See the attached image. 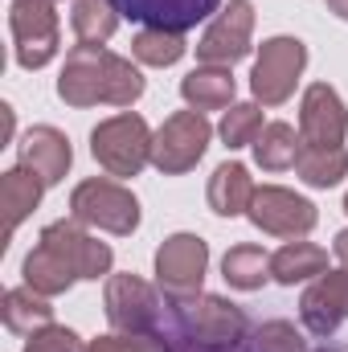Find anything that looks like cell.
<instances>
[{"label":"cell","mask_w":348,"mask_h":352,"mask_svg":"<svg viewBox=\"0 0 348 352\" xmlns=\"http://www.w3.org/2000/svg\"><path fill=\"white\" fill-rule=\"evenodd\" d=\"M58 94L70 107H98V102L131 107L144 94V74L127 58H119V54H111L102 45L78 41L66 54L62 78H58Z\"/></svg>","instance_id":"cell-1"},{"label":"cell","mask_w":348,"mask_h":352,"mask_svg":"<svg viewBox=\"0 0 348 352\" xmlns=\"http://www.w3.org/2000/svg\"><path fill=\"white\" fill-rule=\"evenodd\" d=\"M173 307V328L176 344L188 349H238L250 336V320L238 303L221 299V295H193V299H176Z\"/></svg>","instance_id":"cell-2"},{"label":"cell","mask_w":348,"mask_h":352,"mask_svg":"<svg viewBox=\"0 0 348 352\" xmlns=\"http://www.w3.org/2000/svg\"><path fill=\"white\" fill-rule=\"evenodd\" d=\"M90 152L111 176H135L144 164H152V131L144 115H111L90 131Z\"/></svg>","instance_id":"cell-3"},{"label":"cell","mask_w":348,"mask_h":352,"mask_svg":"<svg viewBox=\"0 0 348 352\" xmlns=\"http://www.w3.org/2000/svg\"><path fill=\"white\" fill-rule=\"evenodd\" d=\"M70 213H74V221L119 234V238L140 230V201L131 188H123L115 180H83L70 192Z\"/></svg>","instance_id":"cell-4"},{"label":"cell","mask_w":348,"mask_h":352,"mask_svg":"<svg viewBox=\"0 0 348 352\" xmlns=\"http://www.w3.org/2000/svg\"><path fill=\"white\" fill-rule=\"evenodd\" d=\"M307 66V45L299 37H270L262 41L254 70H250V90L262 107H279L295 94V82Z\"/></svg>","instance_id":"cell-5"},{"label":"cell","mask_w":348,"mask_h":352,"mask_svg":"<svg viewBox=\"0 0 348 352\" xmlns=\"http://www.w3.org/2000/svg\"><path fill=\"white\" fill-rule=\"evenodd\" d=\"M8 25H12V41H17V62L25 70H41L58 58L62 29H58L54 0H12Z\"/></svg>","instance_id":"cell-6"},{"label":"cell","mask_w":348,"mask_h":352,"mask_svg":"<svg viewBox=\"0 0 348 352\" xmlns=\"http://www.w3.org/2000/svg\"><path fill=\"white\" fill-rule=\"evenodd\" d=\"M213 140V127L201 111H176L160 123V131L152 135V164L164 176H180L197 168V160L205 156Z\"/></svg>","instance_id":"cell-7"},{"label":"cell","mask_w":348,"mask_h":352,"mask_svg":"<svg viewBox=\"0 0 348 352\" xmlns=\"http://www.w3.org/2000/svg\"><path fill=\"white\" fill-rule=\"evenodd\" d=\"M205 270H209V246L197 234H173L156 250V278H160V291L168 295V303L201 295Z\"/></svg>","instance_id":"cell-8"},{"label":"cell","mask_w":348,"mask_h":352,"mask_svg":"<svg viewBox=\"0 0 348 352\" xmlns=\"http://www.w3.org/2000/svg\"><path fill=\"white\" fill-rule=\"evenodd\" d=\"M246 217L259 226L262 234H274V238H303L320 221V213H316V205L307 197H299L291 188H279V184L254 188V201H250Z\"/></svg>","instance_id":"cell-9"},{"label":"cell","mask_w":348,"mask_h":352,"mask_svg":"<svg viewBox=\"0 0 348 352\" xmlns=\"http://www.w3.org/2000/svg\"><path fill=\"white\" fill-rule=\"evenodd\" d=\"M250 33H254V4L250 0H230L197 41L201 66H234V62H242L250 54Z\"/></svg>","instance_id":"cell-10"},{"label":"cell","mask_w":348,"mask_h":352,"mask_svg":"<svg viewBox=\"0 0 348 352\" xmlns=\"http://www.w3.org/2000/svg\"><path fill=\"white\" fill-rule=\"evenodd\" d=\"M102 307L115 332H156L160 328V295L140 274H111Z\"/></svg>","instance_id":"cell-11"},{"label":"cell","mask_w":348,"mask_h":352,"mask_svg":"<svg viewBox=\"0 0 348 352\" xmlns=\"http://www.w3.org/2000/svg\"><path fill=\"white\" fill-rule=\"evenodd\" d=\"M41 242L70 266L78 278H98V274H107L111 263H115L111 246L98 242V238H90L87 230H83V221H54V226L41 230Z\"/></svg>","instance_id":"cell-12"},{"label":"cell","mask_w":348,"mask_h":352,"mask_svg":"<svg viewBox=\"0 0 348 352\" xmlns=\"http://www.w3.org/2000/svg\"><path fill=\"white\" fill-rule=\"evenodd\" d=\"M345 131H348V111L340 102V94L328 82H312L303 90V102H299V135H303V144L345 148Z\"/></svg>","instance_id":"cell-13"},{"label":"cell","mask_w":348,"mask_h":352,"mask_svg":"<svg viewBox=\"0 0 348 352\" xmlns=\"http://www.w3.org/2000/svg\"><path fill=\"white\" fill-rule=\"evenodd\" d=\"M299 316L307 332L332 336L348 320V270H324L299 299Z\"/></svg>","instance_id":"cell-14"},{"label":"cell","mask_w":348,"mask_h":352,"mask_svg":"<svg viewBox=\"0 0 348 352\" xmlns=\"http://www.w3.org/2000/svg\"><path fill=\"white\" fill-rule=\"evenodd\" d=\"M21 164H25L29 173H37L41 180H45V188H50V184L66 180L70 164H74L70 140H66L58 127L37 123V127H29V131H25V140H21Z\"/></svg>","instance_id":"cell-15"},{"label":"cell","mask_w":348,"mask_h":352,"mask_svg":"<svg viewBox=\"0 0 348 352\" xmlns=\"http://www.w3.org/2000/svg\"><path fill=\"white\" fill-rule=\"evenodd\" d=\"M115 8L131 21H144L152 29L184 33L209 12H221V0H115Z\"/></svg>","instance_id":"cell-16"},{"label":"cell","mask_w":348,"mask_h":352,"mask_svg":"<svg viewBox=\"0 0 348 352\" xmlns=\"http://www.w3.org/2000/svg\"><path fill=\"white\" fill-rule=\"evenodd\" d=\"M254 201V180H250V168L238 164V160H226L217 164L213 176H209V209L217 217H242Z\"/></svg>","instance_id":"cell-17"},{"label":"cell","mask_w":348,"mask_h":352,"mask_svg":"<svg viewBox=\"0 0 348 352\" xmlns=\"http://www.w3.org/2000/svg\"><path fill=\"white\" fill-rule=\"evenodd\" d=\"M41 192H45V180L37 173H29L25 164H17V168H8V173L0 176V209H4V238H12L17 234V226L37 209V201H41Z\"/></svg>","instance_id":"cell-18"},{"label":"cell","mask_w":348,"mask_h":352,"mask_svg":"<svg viewBox=\"0 0 348 352\" xmlns=\"http://www.w3.org/2000/svg\"><path fill=\"white\" fill-rule=\"evenodd\" d=\"M234 74L230 66H197L193 74L180 78V94L193 111H221L234 107Z\"/></svg>","instance_id":"cell-19"},{"label":"cell","mask_w":348,"mask_h":352,"mask_svg":"<svg viewBox=\"0 0 348 352\" xmlns=\"http://www.w3.org/2000/svg\"><path fill=\"white\" fill-rule=\"evenodd\" d=\"M328 270V250L316 242H287L279 254H270V278L283 287H295L303 278H320Z\"/></svg>","instance_id":"cell-20"},{"label":"cell","mask_w":348,"mask_h":352,"mask_svg":"<svg viewBox=\"0 0 348 352\" xmlns=\"http://www.w3.org/2000/svg\"><path fill=\"white\" fill-rule=\"evenodd\" d=\"M4 328L17 332V336H33L37 328L54 324V307H50V295H37L33 287H12L4 291Z\"/></svg>","instance_id":"cell-21"},{"label":"cell","mask_w":348,"mask_h":352,"mask_svg":"<svg viewBox=\"0 0 348 352\" xmlns=\"http://www.w3.org/2000/svg\"><path fill=\"white\" fill-rule=\"evenodd\" d=\"M74 283H78V274L62 263L45 242H37L29 250V258H25V287H33L37 295H50L54 299V295H66Z\"/></svg>","instance_id":"cell-22"},{"label":"cell","mask_w":348,"mask_h":352,"mask_svg":"<svg viewBox=\"0 0 348 352\" xmlns=\"http://www.w3.org/2000/svg\"><path fill=\"white\" fill-rule=\"evenodd\" d=\"M254 148V160L266 173H283V168H295L299 160V148H303V135L291 127V123H266L262 135L250 144Z\"/></svg>","instance_id":"cell-23"},{"label":"cell","mask_w":348,"mask_h":352,"mask_svg":"<svg viewBox=\"0 0 348 352\" xmlns=\"http://www.w3.org/2000/svg\"><path fill=\"white\" fill-rule=\"evenodd\" d=\"M295 173L303 184L312 188H332L348 176V152L345 148H316V144H303L299 148V160H295Z\"/></svg>","instance_id":"cell-24"},{"label":"cell","mask_w":348,"mask_h":352,"mask_svg":"<svg viewBox=\"0 0 348 352\" xmlns=\"http://www.w3.org/2000/svg\"><path fill=\"white\" fill-rule=\"evenodd\" d=\"M221 274H226V283L238 287V291H259L262 283L270 278V254H266L262 246H250V242L230 246L226 258H221Z\"/></svg>","instance_id":"cell-25"},{"label":"cell","mask_w":348,"mask_h":352,"mask_svg":"<svg viewBox=\"0 0 348 352\" xmlns=\"http://www.w3.org/2000/svg\"><path fill=\"white\" fill-rule=\"evenodd\" d=\"M119 8L115 0H74V12H70V25H74V37L87 41V45H102L115 29H119Z\"/></svg>","instance_id":"cell-26"},{"label":"cell","mask_w":348,"mask_h":352,"mask_svg":"<svg viewBox=\"0 0 348 352\" xmlns=\"http://www.w3.org/2000/svg\"><path fill=\"white\" fill-rule=\"evenodd\" d=\"M184 33H173V29H140L135 41H131V54L144 62V66H176L184 58Z\"/></svg>","instance_id":"cell-27"},{"label":"cell","mask_w":348,"mask_h":352,"mask_svg":"<svg viewBox=\"0 0 348 352\" xmlns=\"http://www.w3.org/2000/svg\"><path fill=\"white\" fill-rule=\"evenodd\" d=\"M262 107L259 102H234L226 115H221V140H226V148H246V144H254L262 135Z\"/></svg>","instance_id":"cell-28"},{"label":"cell","mask_w":348,"mask_h":352,"mask_svg":"<svg viewBox=\"0 0 348 352\" xmlns=\"http://www.w3.org/2000/svg\"><path fill=\"white\" fill-rule=\"evenodd\" d=\"M246 352H307V340L299 336L295 324L270 320V324H262L246 336Z\"/></svg>","instance_id":"cell-29"},{"label":"cell","mask_w":348,"mask_h":352,"mask_svg":"<svg viewBox=\"0 0 348 352\" xmlns=\"http://www.w3.org/2000/svg\"><path fill=\"white\" fill-rule=\"evenodd\" d=\"M87 352H173V340L160 332H111L90 340Z\"/></svg>","instance_id":"cell-30"},{"label":"cell","mask_w":348,"mask_h":352,"mask_svg":"<svg viewBox=\"0 0 348 352\" xmlns=\"http://www.w3.org/2000/svg\"><path fill=\"white\" fill-rule=\"evenodd\" d=\"M25 352H87V349H83V340H78L70 328L45 324V328H37V332L25 340Z\"/></svg>","instance_id":"cell-31"},{"label":"cell","mask_w":348,"mask_h":352,"mask_svg":"<svg viewBox=\"0 0 348 352\" xmlns=\"http://www.w3.org/2000/svg\"><path fill=\"white\" fill-rule=\"evenodd\" d=\"M332 250H336V258H340V266L348 270V230H345V234H336V246H332Z\"/></svg>","instance_id":"cell-32"},{"label":"cell","mask_w":348,"mask_h":352,"mask_svg":"<svg viewBox=\"0 0 348 352\" xmlns=\"http://www.w3.org/2000/svg\"><path fill=\"white\" fill-rule=\"evenodd\" d=\"M328 12H336L340 21H348V0H328Z\"/></svg>","instance_id":"cell-33"},{"label":"cell","mask_w":348,"mask_h":352,"mask_svg":"<svg viewBox=\"0 0 348 352\" xmlns=\"http://www.w3.org/2000/svg\"><path fill=\"white\" fill-rule=\"evenodd\" d=\"M173 352H238V349H188V344H176Z\"/></svg>","instance_id":"cell-34"},{"label":"cell","mask_w":348,"mask_h":352,"mask_svg":"<svg viewBox=\"0 0 348 352\" xmlns=\"http://www.w3.org/2000/svg\"><path fill=\"white\" fill-rule=\"evenodd\" d=\"M324 352H345V349H324Z\"/></svg>","instance_id":"cell-35"},{"label":"cell","mask_w":348,"mask_h":352,"mask_svg":"<svg viewBox=\"0 0 348 352\" xmlns=\"http://www.w3.org/2000/svg\"><path fill=\"white\" fill-rule=\"evenodd\" d=\"M345 213H348V197H345Z\"/></svg>","instance_id":"cell-36"},{"label":"cell","mask_w":348,"mask_h":352,"mask_svg":"<svg viewBox=\"0 0 348 352\" xmlns=\"http://www.w3.org/2000/svg\"><path fill=\"white\" fill-rule=\"evenodd\" d=\"M54 4H58V0H54Z\"/></svg>","instance_id":"cell-37"}]
</instances>
